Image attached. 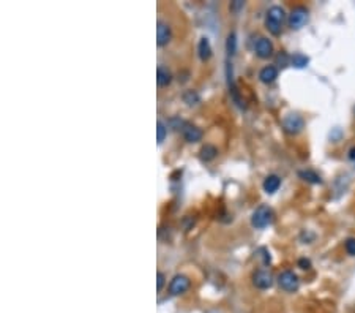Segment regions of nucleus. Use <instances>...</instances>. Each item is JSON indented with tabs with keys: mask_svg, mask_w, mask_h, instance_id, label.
Segmentation results:
<instances>
[{
	"mask_svg": "<svg viewBox=\"0 0 355 313\" xmlns=\"http://www.w3.org/2000/svg\"><path fill=\"white\" fill-rule=\"evenodd\" d=\"M284 17H286V14H284V9L281 6H272L268 9L267 17H265V27L268 28V32L272 35H280Z\"/></svg>",
	"mask_w": 355,
	"mask_h": 313,
	"instance_id": "obj_1",
	"label": "nucleus"
},
{
	"mask_svg": "<svg viewBox=\"0 0 355 313\" xmlns=\"http://www.w3.org/2000/svg\"><path fill=\"white\" fill-rule=\"evenodd\" d=\"M273 222V211L268 206H261L257 207L253 217H251V223L256 228H265Z\"/></svg>",
	"mask_w": 355,
	"mask_h": 313,
	"instance_id": "obj_2",
	"label": "nucleus"
},
{
	"mask_svg": "<svg viewBox=\"0 0 355 313\" xmlns=\"http://www.w3.org/2000/svg\"><path fill=\"white\" fill-rule=\"evenodd\" d=\"M305 125V120L302 116H299V114H287V116L283 119V127L287 133H291V135H297V133H300L302 128Z\"/></svg>",
	"mask_w": 355,
	"mask_h": 313,
	"instance_id": "obj_3",
	"label": "nucleus"
},
{
	"mask_svg": "<svg viewBox=\"0 0 355 313\" xmlns=\"http://www.w3.org/2000/svg\"><path fill=\"white\" fill-rule=\"evenodd\" d=\"M278 283H280L281 290H284L287 293H292V291H297V288H299V277H297L292 271H284L280 274V277H278Z\"/></svg>",
	"mask_w": 355,
	"mask_h": 313,
	"instance_id": "obj_4",
	"label": "nucleus"
},
{
	"mask_svg": "<svg viewBox=\"0 0 355 313\" xmlns=\"http://www.w3.org/2000/svg\"><path fill=\"white\" fill-rule=\"evenodd\" d=\"M308 21V9L305 6H295L289 14V25L292 28H300Z\"/></svg>",
	"mask_w": 355,
	"mask_h": 313,
	"instance_id": "obj_5",
	"label": "nucleus"
},
{
	"mask_svg": "<svg viewBox=\"0 0 355 313\" xmlns=\"http://www.w3.org/2000/svg\"><path fill=\"white\" fill-rule=\"evenodd\" d=\"M256 54L261 57V59H268L273 54V43L265 36H261L254 44Z\"/></svg>",
	"mask_w": 355,
	"mask_h": 313,
	"instance_id": "obj_6",
	"label": "nucleus"
},
{
	"mask_svg": "<svg viewBox=\"0 0 355 313\" xmlns=\"http://www.w3.org/2000/svg\"><path fill=\"white\" fill-rule=\"evenodd\" d=\"M253 282H254V285L259 290H267V288H270L272 285H273V277H272V274L268 272V271L261 269V271H257L254 274Z\"/></svg>",
	"mask_w": 355,
	"mask_h": 313,
	"instance_id": "obj_7",
	"label": "nucleus"
},
{
	"mask_svg": "<svg viewBox=\"0 0 355 313\" xmlns=\"http://www.w3.org/2000/svg\"><path fill=\"white\" fill-rule=\"evenodd\" d=\"M188 287H189L188 277H185V275H176V277L172 279L171 285H169V290H171V294L177 296V294L185 293L188 290Z\"/></svg>",
	"mask_w": 355,
	"mask_h": 313,
	"instance_id": "obj_8",
	"label": "nucleus"
},
{
	"mask_svg": "<svg viewBox=\"0 0 355 313\" xmlns=\"http://www.w3.org/2000/svg\"><path fill=\"white\" fill-rule=\"evenodd\" d=\"M169 40H171V27H169V24L160 21L158 27H157V43L160 46H165V44L169 43Z\"/></svg>",
	"mask_w": 355,
	"mask_h": 313,
	"instance_id": "obj_9",
	"label": "nucleus"
},
{
	"mask_svg": "<svg viewBox=\"0 0 355 313\" xmlns=\"http://www.w3.org/2000/svg\"><path fill=\"white\" fill-rule=\"evenodd\" d=\"M259 78H261L262 82L270 84V82H273V81L278 78V70L275 68L273 65L264 66V68L261 70V73H259Z\"/></svg>",
	"mask_w": 355,
	"mask_h": 313,
	"instance_id": "obj_10",
	"label": "nucleus"
},
{
	"mask_svg": "<svg viewBox=\"0 0 355 313\" xmlns=\"http://www.w3.org/2000/svg\"><path fill=\"white\" fill-rule=\"evenodd\" d=\"M183 138L188 141V142H196L202 138V131L200 128L194 127V125H185L183 128Z\"/></svg>",
	"mask_w": 355,
	"mask_h": 313,
	"instance_id": "obj_11",
	"label": "nucleus"
},
{
	"mask_svg": "<svg viewBox=\"0 0 355 313\" xmlns=\"http://www.w3.org/2000/svg\"><path fill=\"white\" fill-rule=\"evenodd\" d=\"M280 185H281V179L278 177V176H275V174L268 176V177L264 180V190H265V193H268V195L275 193L276 190L280 188Z\"/></svg>",
	"mask_w": 355,
	"mask_h": 313,
	"instance_id": "obj_12",
	"label": "nucleus"
},
{
	"mask_svg": "<svg viewBox=\"0 0 355 313\" xmlns=\"http://www.w3.org/2000/svg\"><path fill=\"white\" fill-rule=\"evenodd\" d=\"M157 81H158V84L161 85V87H166V85L171 84L172 74H171V71L166 68V66H163V65L158 66V70H157Z\"/></svg>",
	"mask_w": 355,
	"mask_h": 313,
	"instance_id": "obj_13",
	"label": "nucleus"
},
{
	"mask_svg": "<svg viewBox=\"0 0 355 313\" xmlns=\"http://www.w3.org/2000/svg\"><path fill=\"white\" fill-rule=\"evenodd\" d=\"M199 57H200V60H208L210 57H212V46H210V41L207 40V38H200V41H199Z\"/></svg>",
	"mask_w": 355,
	"mask_h": 313,
	"instance_id": "obj_14",
	"label": "nucleus"
},
{
	"mask_svg": "<svg viewBox=\"0 0 355 313\" xmlns=\"http://www.w3.org/2000/svg\"><path fill=\"white\" fill-rule=\"evenodd\" d=\"M310 62V59L306 55L300 54V52H297L291 57V63L295 66V68H303V66H306Z\"/></svg>",
	"mask_w": 355,
	"mask_h": 313,
	"instance_id": "obj_15",
	"label": "nucleus"
},
{
	"mask_svg": "<svg viewBox=\"0 0 355 313\" xmlns=\"http://www.w3.org/2000/svg\"><path fill=\"white\" fill-rule=\"evenodd\" d=\"M216 154H218L216 147L207 144L205 147H202V150H200V158H202V161H210L216 157Z\"/></svg>",
	"mask_w": 355,
	"mask_h": 313,
	"instance_id": "obj_16",
	"label": "nucleus"
},
{
	"mask_svg": "<svg viewBox=\"0 0 355 313\" xmlns=\"http://www.w3.org/2000/svg\"><path fill=\"white\" fill-rule=\"evenodd\" d=\"M300 177L306 182H311V184H321L322 179L321 176H318L314 173V171H300Z\"/></svg>",
	"mask_w": 355,
	"mask_h": 313,
	"instance_id": "obj_17",
	"label": "nucleus"
},
{
	"mask_svg": "<svg viewBox=\"0 0 355 313\" xmlns=\"http://www.w3.org/2000/svg\"><path fill=\"white\" fill-rule=\"evenodd\" d=\"M166 131H168V128L165 127V123H163V122H158V125H157V139H158V144H161V142L165 141V138H166Z\"/></svg>",
	"mask_w": 355,
	"mask_h": 313,
	"instance_id": "obj_18",
	"label": "nucleus"
},
{
	"mask_svg": "<svg viewBox=\"0 0 355 313\" xmlns=\"http://www.w3.org/2000/svg\"><path fill=\"white\" fill-rule=\"evenodd\" d=\"M235 49H237V40H235V33L232 32L227 36V52L235 54Z\"/></svg>",
	"mask_w": 355,
	"mask_h": 313,
	"instance_id": "obj_19",
	"label": "nucleus"
},
{
	"mask_svg": "<svg viewBox=\"0 0 355 313\" xmlns=\"http://www.w3.org/2000/svg\"><path fill=\"white\" fill-rule=\"evenodd\" d=\"M346 252L352 256H355V239H348L346 241Z\"/></svg>",
	"mask_w": 355,
	"mask_h": 313,
	"instance_id": "obj_20",
	"label": "nucleus"
},
{
	"mask_svg": "<svg viewBox=\"0 0 355 313\" xmlns=\"http://www.w3.org/2000/svg\"><path fill=\"white\" fill-rule=\"evenodd\" d=\"M299 266H300L302 269H310V268H311V261H310V260H305V258H303V260H300V261H299Z\"/></svg>",
	"mask_w": 355,
	"mask_h": 313,
	"instance_id": "obj_21",
	"label": "nucleus"
},
{
	"mask_svg": "<svg viewBox=\"0 0 355 313\" xmlns=\"http://www.w3.org/2000/svg\"><path fill=\"white\" fill-rule=\"evenodd\" d=\"M163 285H165V274H161V272H158V285H157V288H158V291H161V288H163Z\"/></svg>",
	"mask_w": 355,
	"mask_h": 313,
	"instance_id": "obj_22",
	"label": "nucleus"
},
{
	"mask_svg": "<svg viewBox=\"0 0 355 313\" xmlns=\"http://www.w3.org/2000/svg\"><path fill=\"white\" fill-rule=\"evenodd\" d=\"M349 158H351V160H355V147L351 149V152H349Z\"/></svg>",
	"mask_w": 355,
	"mask_h": 313,
	"instance_id": "obj_23",
	"label": "nucleus"
}]
</instances>
